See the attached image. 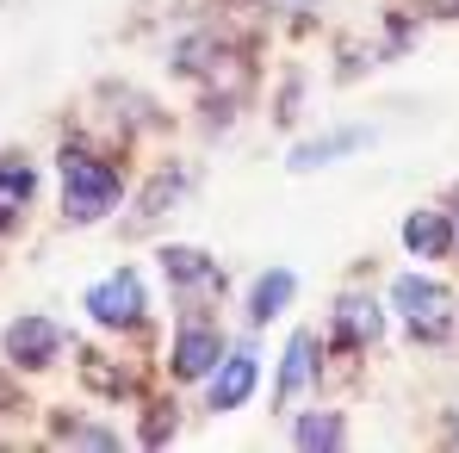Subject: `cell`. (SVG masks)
<instances>
[{"instance_id":"obj_2","label":"cell","mask_w":459,"mask_h":453,"mask_svg":"<svg viewBox=\"0 0 459 453\" xmlns=\"http://www.w3.org/2000/svg\"><path fill=\"white\" fill-rule=\"evenodd\" d=\"M143 310H150V299H143V280L131 267H118V274L87 286V317L106 323V329H131V323H143Z\"/></svg>"},{"instance_id":"obj_7","label":"cell","mask_w":459,"mask_h":453,"mask_svg":"<svg viewBox=\"0 0 459 453\" xmlns=\"http://www.w3.org/2000/svg\"><path fill=\"white\" fill-rule=\"evenodd\" d=\"M224 361V335L212 329V323H186L180 335H174V379H212V367Z\"/></svg>"},{"instance_id":"obj_10","label":"cell","mask_w":459,"mask_h":453,"mask_svg":"<svg viewBox=\"0 0 459 453\" xmlns=\"http://www.w3.org/2000/svg\"><path fill=\"white\" fill-rule=\"evenodd\" d=\"M310 379H316V335H292V348H286V367H280V385H273V404H286V397H299Z\"/></svg>"},{"instance_id":"obj_3","label":"cell","mask_w":459,"mask_h":453,"mask_svg":"<svg viewBox=\"0 0 459 453\" xmlns=\"http://www.w3.org/2000/svg\"><path fill=\"white\" fill-rule=\"evenodd\" d=\"M391 310H403L422 335H441L454 299H447V286H441V280H429V274H403V280H391Z\"/></svg>"},{"instance_id":"obj_13","label":"cell","mask_w":459,"mask_h":453,"mask_svg":"<svg viewBox=\"0 0 459 453\" xmlns=\"http://www.w3.org/2000/svg\"><path fill=\"white\" fill-rule=\"evenodd\" d=\"M161 274L174 286H224V274L199 255V248H161Z\"/></svg>"},{"instance_id":"obj_6","label":"cell","mask_w":459,"mask_h":453,"mask_svg":"<svg viewBox=\"0 0 459 453\" xmlns=\"http://www.w3.org/2000/svg\"><path fill=\"white\" fill-rule=\"evenodd\" d=\"M379 131L373 125H342V131H323V137H310V144H299L292 150V174H316V168H329V161H342V155H354V150H367Z\"/></svg>"},{"instance_id":"obj_16","label":"cell","mask_w":459,"mask_h":453,"mask_svg":"<svg viewBox=\"0 0 459 453\" xmlns=\"http://www.w3.org/2000/svg\"><path fill=\"white\" fill-rule=\"evenodd\" d=\"M81 448H118V435H106V429H75Z\"/></svg>"},{"instance_id":"obj_14","label":"cell","mask_w":459,"mask_h":453,"mask_svg":"<svg viewBox=\"0 0 459 453\" xmlns=\"http://www.w3.org/2000/svg\"><path fill=\"white\" fill-rule=\"evenodd\" d=\"M180 193H186V174H180V168L155 174L150 187H143V199H137V224H155V218H161V212H168V205H174Z\"/></svg>"},{"instance_id":"obj_5","label":"cell","mask_w":459,"mask_h":453,"mask_svg":"<svg viewBox=\"0 0 459 453\" xmlns=\"http://www.w3.org/2000/svg\"><path fill=\"white\" fill-rule=\"evenodd\" d=\"M0 342H6V361L13 367H50L56 348H63V329L50 317H19V323H6Z\"/></svg>"},{"instance_id":"obj_17","label":"cell","mask_w":459,"mask_h":453,"mask_svg":"<svg viewBox=\"0 0 459 453\" xmlns=\"http://www.w3.org/2000/svg\"><path fill=\"white\" fill-rule=\"evenodd\" d=\"M0 404H6V385H0Z\"/></svg>"},{"instance_id":"obj_15","label":"cell","mask_w":459,"mask_h":453,"mask_svg":"<svg viewBox=\"0 0 459 453\" xmlns=\"http://www.w3.org/2000/svg\"><path fill=\"white\" fill-rule=\"evenodd\" d=\"M348 429H342V416L335 410H310V416H299V429H292V441L299 448H335Z\"/></svg>"},{"instance_id":"obj_18","label":"cell","mask_w":459,"mask_h":453,"mask_svg":"<svg viewBox=\"0 0 459 453\" xmlns=\"http://www.w3.org/2000/svg\"><path fill=\"white\" fill-rule=\"evenodd\" d=\"M454 224H459V218H454Z\"/></svg>"},{"instance_id":"obj_8","label":"cell","mask_w":459,"mask_h":453,"mask_svg":"<svg viewBox=\"0 0 459 453\" xmlns=\"http://www.w3.org/2000/svg\"><path fill=\"white\" fill-rule=\"evenodd\" d=\"M454 212H410V224H403V248L410 255H429V261H441L447 248H454Z\"/></svg>"},{"instance_id":"obj_11","label":"cell","mask_w":459,"mask_h":453,"mask_svg":"<svg viewBox=\"0 0 459 453\" xmlns=\"http://www.w3.org/2000/svg\"><path fill=\"white\" fill-rule=\"evenodd\" d=\"M292 292H299V274H286V267H267V274L248 286V317H255V323L280 317V310L292 304Z\"/></svg>"},{"instance_id":"obj_4","label":"cell","mask_w":459,"mask_h":453,"mask_svg":"<svg viewBox=\"0 0 459 453\" xmlns=\"http://www.w3.org/2000/svg\"><path fill=\"white\" fill-rule=\"evenodd\" d=\"M255 391V348H230L224 361L212 367V385H205V410L224 416V410H242Z\"/></svg>"},{"instance_id":"obj_12","label":"cell","mask_w":459,"mask_h":453,"mask_svg":"<svg viewBox=\"0 0 459 453\" xmlns=\"http://www.w3.org/2000/svg\"><path fill=\"white\" fill-rule=\"evenodd\" d=\"M335 329H342V342H379L385 310L373 299H360V292H348V299L335 304Z\"/></svg>"},{"instance_id":"obj_9","label":"cell","mask_w":459,"mask_h":453,"mask_svg":"<svg viewBox=\"0 0 459 453\" xmlns=\"http://www.w3.org/2000/svg\"><path fill=\"white\" fill-rule=\"evenodd\" d=\"M38 199V174L25 161H0V230L19 224V212H31Z\"/></svg>"},{"instance_id":"obj_1","label":"cell","mask_w":459,"mask_h":453,"mask_svg":"<svg viewBox=\"0 0 459 453\" xmlns=\"http://www.w3.org/2000/svg\"><path fill=\"white\" fill-rule=\"evenodd\" d=\"M118 199H125V187H118V174L106 161L75 155V150L63 155V212L75 224H100L106 212H118Z\"/></svg>"}]
</instances>
